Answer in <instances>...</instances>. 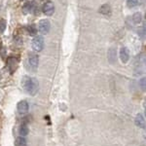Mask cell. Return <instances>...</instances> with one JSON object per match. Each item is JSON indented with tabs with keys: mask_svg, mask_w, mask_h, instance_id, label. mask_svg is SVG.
Here are the masks:
<instances>
[{
	"mask_svg": "<svg viewBox=\"0 0 146 146\" xmlns=\"http://www.w3.org/2000/svg\"><path fill=\"white\" fill-rule=\"evenodd\" d=\"M108 60L111 62H114V60H116V50L115 49H110L108 52Z\"/></svg>",
	"mask_w": 146,
	"mask_h": 146,
	"instance_id": "4fadbf2b",
	"label": "cell"
},
{
	"mask_svg": "<svg viewBox=\"0 0 146 146\" xmlns=\"http://www.w3.org/2000/svg\"><path fill=\"white\" fill-rule=\"evenodd\" d=\"M27 30L31 35H35V33H36V31H37L36 28H35L33 25H29V27H27Z\"/></svg>",
	"mask_w": 146,
	"mask_h": 146,
	"instance_id": "ac0fdd59",
	"label": "cell"
},
{
	"mask_svg": "<svg viewBox=\"0 0 146 146\" xmlns=\"http://www.w3.org/2000/svg\"><path fill=\"white\" fill-rule=\"evenodd\" d=\"M22 87L25 91V93H27L28 95L35 96L37 94V92H38L39 83L33 77L25 76L22 80Z\"/></svg>",
	"mask_w": 146,
	"mask_h": 146,
	"instance_id": "6da1fadb",
	"label": "cell"
},
{
	"mask_svg": "<svg viewBox=\"0 0 146 146\" xmlns=\"http://www.w3.org/2000/svg\"><path fill=\"white\" fill-rule=\"evenodd\" d=\"M8 67L11 70V72H14L17 68V60L14 58H8Z\"/></svg>",
	"mask_w": 146,
	"mask_h": 146,
	"instance_id": "9c48e42d",
	"label": "cell"
},
{
	"mask_svg": "<svg viewBox=\"0 0 146 146\" xmlns=\"http://www.w3.org/2000/svg\"><path fill=\"white\" fill-rule=\"evenodd\" d=\"M39 63V58L36 54H30L28 56V65L32 70H36V68L38 67Z\"/></svg>",
	"mask_w": 146,
	"mask_h": 146,
	"instance_id": "277c9868",
	"label": "cell"
},
{
	"mask_svg": "<svg viewBox=\"0 0 146 146\" xmlns=\"http://www.w3.org/2000/svg\"><path fill=\"white\" fill-rule=\"evenodd\" d=\"M137 2L138 0H127V4L129 8H133V7H135L137 5Z\"/></svg>",
	"mask_w": 146,
	"mask_h": 146,
	"instance_id": "e0dca14e",
	"label": "cell"
},
{
	"mask_svg": "<svg viewBox=\"0 0 146 146\" xmlns=\"http://www.w3.org/2000/svg\"><path fill=\"white\" fill-rule=\"evenodd\" d=\"M43 13L47 16H52L54 14V11H55V6H54L53 2H46L43 5Z\"/></svg>",
	"mask_w": 146,
	"mask_h": 146,
	"instance_id": "8992f818",
	"label": "cell"
},
{
	"mask_svg": "<svg viewBox=\"0 0 146 146\" xmlns=\"http://www.w3.org/2000/svg\"><path fill=\"white\" fill-rule=\"evenodd\" d=\"M28 131H29V129H28L27 124H23L20 127V129H19V133H20L21 136H27L28 135Z\"/></svg>",
	"mask_w": 146,
	"mask_h": 146,
	"instance_id": "7c38bea8",
	"label": "cell"
},
{
	"mask_svg": "<svg viewBox=\"0 0 146 146\" xmlns=\"http://www.w3.org/2000/svg\"><path fill=\"white\" fill-rule=\"evenodd\" d=\"M133 23H141V20H142V15H141V13H135V14H133Z\"/></svg>",
	"mask_w": 146,
	"mask_h": 146,
	"instance_id": "5bb4252c",
	"label": "cell"
},
{
	"mask_svg": "<svg viewBox=\"0 0 146 146\" xmlns=\"http://www.w3.org/2000/svg\"><path fill=\"white\" fill-rule=\"evenodd\" d=\"M6 27H7V23H6V21L4 19L0 20V32H4L6 29Z\"/></svg>",
	"mask_w": 146,
	"mask_h": 146,
	"instance_id": "2e32d148",
	"label": "cell"
},
{
	"mask_svg": "<svg viewBox=\"0 0 146 146\" xmlns=\"http://www.w3.org/2000/svg\"><path fill=\"white\" fill-rule=\"evenodd\" d=\"M27 141L25 136H19L15 140V146H27Z\"/></svg>",
	"mask_w": 146,
	"mask_h": 146,
	"instance_id": "8fae6325",
	"label": "cell"
},
{
	"mask_svg": "<svg viewBox=\"0 0 146 146\" xmlns=\"http://www.w3.org/2000/svg\"><path fill=\"white\" fill-rule=\"evenodd\" d=\"M139 85H140L141 89H142L143 91H145V78H142V79L140 80Z\"/></svg>",
	"mask_w": 146,
	"mask_h": 146,
	"instance_id": "d6986e66",
	"label": "cell"
},
{
	"mask_svg": "<svg viewBox=\"0 0 146 146\" xmlns=\"http://www.w3.org/2000/svg\"><path fill=\"white\" fill-rule=\"evenodd\" d=\"M120 58H121V60L123 63H127L129 62V50L126 48V47H123V48H121V50H120Z\"/></svg>",
	"mask_w": 146,
	"mask_h": 146,
	"instance_id": "52a82bcc",
	"label": "cell"
},
{
	"mask_svg": "<svg viewBox=\"0 0 146 146\" xmlns=\"http://www.w3.org/2000/svg\"><path fill=\"white\" fill-rule=\"evenodd\" d=\"M17 109H18L19 114H21V115L27 114V113L28 112V109H29V106H28L27 101H25V100L20 101V102L18 103V105H17Z\"/></svg>",
	"mask_w": 146,
	"mask_h": 146,
	"instance_id": "5b68a950",
	"label": "cell"
},
{
	"mask_svg": "<svg viewBox=\"0 0 146 146\" xmlns=\"http://www.w3.org/2000/svg\"><path fill=\"white\" fill-rule=\"evenodd\" d=\"M44 48V39L42 36H35L32 40V49L35 52H41Z\"/></svg>",
	"mask_w": 146,
	"mask_h": 146,
	"instance_id": "7a4b0ae2",
	"label": "cell"
},
{
	"mask_svg": "<svg viewBox=\"0 0 146 146\" xmlns=\"http://www.w3.org/2000/svg\"><path fill=\"white\" fill-rule=\"evenodd\" d=\"M100 13L102 14V15L108 16V15H110V14H111V8H110L109 5L104 4V5H102L100 8Z\"/></svg>",
	"mask_w": 146,
	"mask_h": 146,
	"instance_id": "30bf717a",
	"label": "cell"
},
{
	"mask_svg": "<svg viewBox=\"0 0 146 146\" xmlns=\"http://www.w3.org/2000/svg\"><path fill=\"white\" fill-rule=\"evenodd\" d=\"M51 28V23L48 20H41L38 25V31L41 34L45 35L50 31Z\"/></svg>",
	"mask_w": 146,
	"mask_h": 146,
	"instance_id": "3957f363",
	"label": "cell"
},
{
	"mask_svg": "<svg viewBox=\"0 0 146 146\" xmlns=\"http://www.w3.org/2000/svg\"><path fill=\"white\" fill-rule=\"evenodd\" d=\"M32 4H33L32 2H27V3H25V5L23 6V12H25V14L29 13V12L31 11L32 7H33Z\"/></svg>",
	"mask_w": 146,
	"mask_h": 146,
	"instance_id": "9a60e30c",
	"label": "cell"
},
{
	"mask_svg": "<svg viewBox=\"0 0 146 146\" xmlns=\"http://www.w3.org/2000/svg\"><path fill=\"white\" fill-rule=\"evenodd\" d=\"M135 123L137 127L139 128H142L144 129L145 128V120H144V117L142 116V114H137L135 119Z\"/></svg>",
	"mask_w": 146,
	"mask_h": 146,
	"instance_id": "ba28073f",
	"label": "cell"
}]
</instances>
